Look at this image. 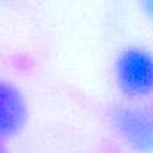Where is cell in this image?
<instances>
[{
	"instance_id": "obj_1",
	"label": "cell",
	"mask_w": 153,
	"mask_h": 153,
	"mask_svg": "<svg viewBox=\"0 0 153 153\" xmlns=\"http://www.w3.org/2000/svg\"><path fill=\"white\" fill-rule=\"evenodd\" d=\"M111 75L125 101H150L153 98V50L144 45L123 47L113 60Z\"/></svg>"
},
{
	"instance_id": "obj_2",
	"label": "cell",
	"mask_w": 153,
	"mask_h": 153,
	"mask_svg": "<svg viewBox=\"0 0 153 153\" xmlns=\"http://www.w3.org/2000/svg\"><path fill=\"white\" fill-rule=\"evenodd\" d=\"M117 138L134 153H153V104L123 101L108 114Z\"/></svg>"
},
{
	"instance_id": "obj_3",
	"label": "cell",
	"mask_w": 153,
	"mask_h": 153,
	"mask_svg": "<svg viewBox=\"0 0 153 153\" xmlns=\"http://www.w3.org/2000/svg\"><path fill=\"white\" fill-rule=\"evenodd\" d=\"M29 122V102L12 81L0 78V140L20 135Z\"/></svg>"
},
{
	"instance_id": "obj_4",
	"label": "cell",
	"mask_w": 153,
	"mask_h": 153,
	"mask_svg": "<svg viewBox=\"0 0 153 153\" xmlns=\"http://www.w3.org/2000/svg\"><path fill=\"white\" fill-rule=\"evenodd\" d=\"M140 9L143 11L144 17L150 21V24H153V0H147V2L140 3Z\"/></svg>"
},
{
	"instance_id": "obj_5",
	"label": "cell",
	"mask_w": 153,
	"mask_h": 153,
	"mask_svg": "<svg viewBox=\"0 0 153 153\" xmlns=\"http://www.w3.org/2000/svg\"><path fill=\"white\" fill-rule=\"evenodd\" d=\"M0 153H6V152H5V149L2 147V144H0Z\"/></svg>"
}]
</instances>
